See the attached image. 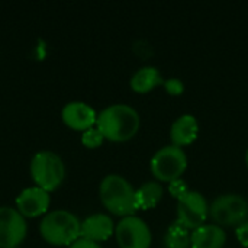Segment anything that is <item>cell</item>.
<instances>
[{"label":"cell","mask_w":248,"mask_h":248,"mask_svg":"<svg viewBox=\"0 0 248 248\" xmlns=\"http://www.w3.org/2000/svg\"><path fill=\"white\" fill-rule=\"evenodd\" d=\"M99 196L102 205L113 215L126 218L132 217L140 208L137 190L132 185L119 174H108L100 182Z\"/></svg>","instance_id":"obj_2"},{"label":"cell","mask_w":248,"mask_h":248,"mask_svg":"<svg viewBox=\"0 0 248 248\" xmlns=\"http://www.w3.org/2000/svg\"><path fill=\"white\" fill-rule=\"evenodd\" d=\"M163 86L170 96H180L185 92V84L179 78H167V80H164Z\"/></svg>","instance_id":"obj_19"},{"label":"cell","mask_w":248,"mask_h":248,"mask_svg":"<svg viewBox=\"0 0 248 248\" xmlns=\"http://www.w3.org/2000/svg\"><path fill=\"white\" fill-rule=\"evenodd\" d=\"M141 125L138 112L124 103H116L105 108L97 115L96 128L105 140L110 142H126L132 140Z\"/></svg>","instance_id":"obj_1"},{"label":"cell","mask_w":248,"mask_h":248,"mask_svg":"<svg viewBox=\"0 0 248 248\" xmlns=\"http://www.w3.org/2000/svg\"><path fill=\"white\" fill-rule=\"evenodd\" d=\"M198 134H199L198 119L189 113L182 115L173 122L170 128L171 145L179 147V148L187 147L195 142V140L198 138Z\"/></svg>","instance_id":"obj_13"},{"label":"cell","mask_w":248,"mask_h":248,"mask_svg":"<svg viewBox=\"0 0 248 248\" xmlns=\"http://www.w3.org/2000/svg\"><path fill=\"white\" fill-rule=\"evenodd\" d=\"M39 234L51 246L68 247L81 238V222L74 214L57 209L44 215L39 224Z\"/></svg>","instance_id":"obj_3"},{"label":"cell","mask_w":248,"mask_h":248,"mask_svg":"<svg viewBox=\"0 0 248 248\" xmlns=\"http://www.w3.org/2000/svg\"><path fill=\"white\" fill-rule=\"evenodd\" d=\"M246 166H247V169H248V148H247V151H246Z\"/></svg>","instance_id":"obj_23"},{"label":"cell","mask_w":248,"mask_h":248,"mask_svg":"<svg viewBox=\"0 0 248 248\" xmlns=\"http://www.w3.org/2000/svg\"><path fill=\"white\" fill-rule=\"evenodd\" d=\"M150 169L157 182L171 183L177 179H182L183 173L186 171L187 155L183 148L166 145L153 155Z\"/></svg>","instance_id":"obj_6"},{"label":"cell","mask_w":248,"mask_h":248,"mask_svg":"<svg viewBox=\"0 0 248 248\" xmlns=\"http://www.w3.org/2000/svg\"><path fill=\"white\" fill-rule=\"evenodd\" d=\"M227 232L215 224H205L192 231V248H224Z\"/></svg>","instance_id":"obj_14"},{"label":"cell","mask_w":248,"mask_h":248,"mask_svg":"<svg viewBox=\"0 0 248 248\" xmlns=\"http://www.w3.org/2000/svg\"><path fill=\"white\" fill-rule=\"evenodd\" d=\"M209 218L221 228H237L248 221L247 199L237 193L219 195L209 205Z\"/></svg>","instance_id":"obj_5"},{"label":"cell","mask_w":248,"mask_h":248,"mask_svg":"<svg viewBox=\"0 0 248 248\" xmlns=\"http://www.w3.org/2000/svg\"><path fill=\"white\" fill-rule=\"evenodd\" d=\"M164 84V78L161 76V73L158 71V68L147 65V67H141L140 70H137L129 81L131 89L138 93V94H145L150 93L151 90H154L158 86Z\"/></svg>","instance_id":"obj_15"},{"label":"cell","mask_w":248,"mask_h":248,"mask_svg":"<svg viewBox=\"0 0 248 248\" xmlns=\"http://www.w3.org/2000/svg\"><path fill=\"white\" fill-rule=\"evenodd\" d=\"M169 192L173 198L179 199L180 196H183L186 192H189V187H187V183L182 179H177L171 183H169Z\"/></svg>","instance_id":"obj_20"},{"label":"cell","mask_w":248,"mask_h":248,"mask_svg":"<svg viewBox=\"0 0 248 248\" xmlns=\"http://www.w3.org/2000/svg\"><path fill=\"white\" fill-rule=\"evenodd\" d=\"M164 196V187L160 182H145L137 189L138 208L141 211H148L155 208Z\"/></svg>","instance_id":"obj_16"},{"label":"cell","mask_w":248,"mask_h":248,"mask_svg":"<svg viewBox=\"0 0 248 248\" xmlns=\"http://www.w3.org/2000/svg\"><path fill=\"white\" fill-rule=\"evenodd\" d=\"M49 205V193L38 186L22 190L16 199V209L22 214L23 218H38L41 215H46Z\"/></svg>","instance_id":"obj_10"},{"label":"cell","mask_w":248,"mask_h":248,"mask_svg":"<svg viewBox=\"0 0 248 248\" xmlns=\"http://www.w3.org/2000/svg\"><path fill=\"white\" fill-rule=\"evenodd\" d=\"M68 248H102V246L97 244V243L84 240V238H78V240L74 241L71 246H68Z\"/></svg>","instance_id":"obj_22"},{"label":"cell","mask_w":248,"mask_h":248,"mask_svg":"<svg viewBox=\"0 0 248 248\" xmlns=\"http://www.w3.org/2000/svg\"><path fill=\"white\" fill-rule=\"evenodd\" d=\"M235 235H237V240L240 241V244L243 247L248 248V221L241 224L240 227H237Z\"/></svg>","instance_id":"obj_21"},{"label":"cell","mask_w":248,"mask_h":248,"mask_svg":"<svg viewBox=\"0 0 248 248\" xmlns=\"http://www.w3.org/2000/svg\"><path fill=\"white\" fill-rule=\"evenodd\" d=\"M28 224L17 209L0 206V248H16L26 238Z\"/></svg>","instance_id":"obj_9"},{"label":"cell","mask_w":248,"mask_h":248,"mask_svg":"<svg viewBox=\"0 0 248 248\" xmlns=\"http://www.w3.org/2000/svg\"><path fill=\"white\" fill-rule=\"evenodd\" d=\"M103 141H105V137L102 135V132L96 126L84 131L83 135H81V144L86 148H92V150L97 148V147H100L103 144Z\"/></svg>","instance_id":"obj_18"},{"label":"cell","mask_w":248,"mask_h":248,"mask_svg":"<svg viewBox=\"0 0 248 248\" xmlns=\"http://www.w3.org/2000/svg\"><path fill=\"white\" fill-rule=\"evenodd\" d=\"M16 248H19V247H16Z\"/></svg>","instance_id":"obj_24"},{"label":"cell","mask_w":248,"mask_h":248,"mask_svg":"<svg viewBox=\"0 0 248 248\" xmlns=\"http://www.w3.org/2000/svg\"><path fill=\"white\" fill-rule=\"evenodd\" d=\"M31 176L45 192L57 190L65 179L64 161L52 151H39L31 161Z\"/></svg>","instance_id":"obj_4"},{"label":"cell","mask_w":248,"mask_h":248,"mask_svg":"<svg viewBox=\"0 0 248 248\" xmlns=\"http://www.w3.org/2000/svg\"><path fill=\"white\" fill-rule=\"evenodd\" d=\"M176 215V222H179L189 231H195L199 227L205 225L206 219L209 218V203L202 193L196 190H189L177 199Z\"/></svg>","instance_id":"obj_7"},{"label":"cell","mask_w":248,"mask_h":248,"mask_svg":"<svg viewBox=\"0 0 248 248\" xmlns=\"http://www.w3.org/2000/svg\"><path fill=\"white\" fill-rule=\"evenodd\" d=\"M115 224L109 215L105 214H94L87 217L81 222V238L93 241V243H103L109 240L115 234Z\"/></svg>","instance_id":"obj_12"},{"label":"cell","mask_w":248,"mask_h":248,"mask_svg":"<svg viewBox=\"0 0 248 248\" xmlns=\"http://www.w3.org/2000/svg\"><path fill=\"white\" fill-rule=\"evenodd\" d=\"M62 122L74 131H87L97 122L96 110L84 102H70L61 110Z\"/></svg>","instance_id":"obj_11"},{"label":"cell","mask_w":248,"mask_h":248,"mask_svg":"<svg viewBox=\"0 0 248 248\" xmlns=\"http://www.w3.org/2000/svg\"><path fill=\"white\" fill-rule=\"evenodd\" d=\"M115 237L119 248H150L153 243L150 227L135 215L122 218L116 224Z\"/></svg>","instance_id":"obj_8"},{"label":"cell","mask_w":248,"mask_h":248,"mask_svg":"<svg viewBox=\"0 0 248 248\" xmlns=\"http://www.w3.org/2000/svg\"><path fill=\"white\" fill-rule=\"evenodd\" d=\"M164 247L192 248V232L183 225H180L179 222H173L166 231Z\"/></svg>","instance_id":"obj_17"}]
</instances>
